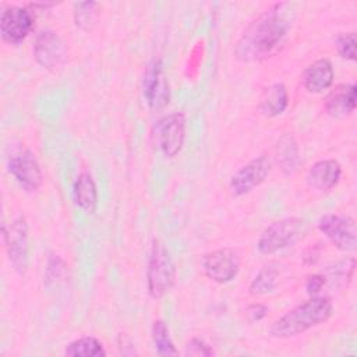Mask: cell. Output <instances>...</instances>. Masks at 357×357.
Segmentation results:
<instances>
[{"mask_svg":"<svg viewBox=\"0 0 357 357\" xmlns=\"http://www.w3.org/2000/svg\"><path fill=\"white\" fill-rule=\"evenodd\" d=\"M286 3H275L245 28L234 46V56L243 63L261 61L271 57L289 32V21L283 14Z\"/></svg>","mask_w":357,"mask_h":357,"instance_id":"cell-1","label":"cell"},{"mask_svg":"<svg viewBox=\"0 0 357 357\" xmlns=\"http://www.w3.org/2000/svg\"><path fill=\"white\" fill-rule=\"evenodd\" d=\"M333 314V304L326 296H310L282 317L275 319L268 333L275 339H290L325 324Z\"/></svg>","mask_w":357,"mask_h":357,"instance_id":"cell-2","label":"cell"},{"mask_svg":"<svg viewBox=\"0 0 357 357\" xmlns=\"http://www.w3.org/2000/svg\"><path fill=\"white\" fill-rule=\"evenodd\" d=\"M177 269L174 261L165 247L156 238L152 240L146 265V290L152 300H160L172 291L176 284Z\"/></svg>","mask_w":357,"mask_h":357,"instance_id":"cell-3","label":"cell"},{"mask_svg":"<svg viewBox=\"0 0 357 357\" xmlns=\"http://www.w3.org/2000/svg\"><path fill=\"white\" fill-rule=\"evenodd\" d=\"M185 116L173 112L160 117L152 128L153 144L165 158L177 156L185 142Z\"/></svg>","mask_w":357,"mask_h":357,"instance_id":"cell-4","label":"cell"},{"mask_svg":"<svg viewBox=\"0 0 357 357\" xmlns=\"http://www.w3.org/2000/svg\"><path fill=\"white\" fill-rule=\"evenodd\" d=\"M303 231V220L289 216L268 225L258 237L257 250L262 255H272L294 244Z\"/></svg>","mask_w":357,"mask_h":357,"instance_id":"cell-5","label":"cell"},{"mask_svg":"<svg viewBox=\"0 0 357 357\" xmlns=\"http://www.w3.org/2000/svg\"><path fill=\"white\" fill-rule=\"evenodd\" d=\"M3 241L10 265L18 275L24 276L29 262V226L24 215L3 227Z\"/></svg>","mask_w":357,"mask_h":357,"instance_id":"cell-6","label":"cell"},{"mask_svg":"<svg viewBox=\"0 0 357 357\" xmlns=\"http://www.w3.org/2000/svg\"><path fill=\"white\" fill-rule=\"evenodd\" d=\"M317 227L337 250L353 252L357 248V227L351 216L325 213L318 219Z\"/></svg>","mask_w":357,"mask_h":357,"instance_id":"cell-7","label":"cell"},{"mask_svg":"<svg viewBox=\"0 0 357 357\" xmlns=\"http://www.w3.org/2000/svg\"><path fill=\"white\" fill-rule=\"evenodd\" d=\"M201 269L209 280L218 284H226L237 278L240 272V257L230 247L216 248L202 255Z\"/></svg>","mask_w":357,"mask_h":357,"instance_id":"cell-8","label":"cell"},{"mask_svg":"<svg viewBox=\"0 0 357 357\" xmlns=\"http://www.w3.org/2000/svg\"><path fill=\"white\" fill-rule=\"evenodd\" d=\"M35 14L28 6H7L0 14V36L8 45H20L33 31Z\"/></svg>","mask_w":357,"mask_h":357,"instance_id":"cell-9","label":"cell"},{"mask_svg":"<svg viewBox=\"0 0 357 357\" xmlns=\"http://www.w3.org/2000/svg\"><path fill=\"white\" fill-rule=\"evenodd\" d=\"M10 174L17 184L26 192H36L43 183V172L35 156L28 148L15 151L7 160Z\"/></svg>","mask_w":357,"mask_h":357,"instance_id":"cell-10","label":"cell"},{"mask_svg":"<svg viewBox=\"0 0 357 357\" xmlns=\"http://www.w3.org/2000/svg\"><path fill=\"white\" fill-rule=\"evenodd\" d=\"M32 53L35 61L45 70L56 71L67 61V45L53 29H42L33 40Z\"/></svg>","mask_w":357,"mask_h":357,"instance_id":"cell-11","label":"cell"},{"mask_svg":"<svg viewBox=\"0 0 357 357\" xmlns=\"http://www.w3.org/2000/svg\"><path fill=\"white\" fill-rule=\"evenodd\" d=\"M142 96L153 112L163 110L170 102V85L160 59L148 63L142 77Z\"/></svg>","mask_w":357,"mask_h":357,"instance_id":"cell-12","label":"cell"},{"mask_svg":"<svg viewBox=\"0 0 357 357\" xmlns=\"http://www.w3.org/2000/svg\"><path fill=\"white\" fill-rule=\"evenodd\" d=\"M272 160L266 155H259L243 165L229 181L233 197H243L258 188L269 176Z\"/></svg>","mask_w":357,"mask_h":357,"instance_id":"cell-13","label":"cell"},{"mask_svg":"<svg viewBox=\"0 0 357 357\" xmlns=\"http://www.w3.org/2000/svg\"><path fill=\"white\" fill-rule=\"evenodd\" d=\"M335 79L333 66L329 59L322 57L317 59L310 63L303 74H301V84L308 93H322L324 91L329 89Z\"/></svg>","mask_w":357,"mask_h":357,"instance_id":"cell-14","label":"cell"},{"mask_svg":"<svg viewBox=\"0 0 357 357\" xmlns=\"http://www.w3.org/2000/svg\"><path fill=\"white\" fill-rule=\"evenodd\" d=\"M357 86L356 84H339L332 88L324 99L325 112L336 119L350 116L356 110Z\"/></svg>","mask_w":357,"mask_h":357,"instance_id":"cell-15","label":"cell"},{"mask_svg":"<svg viewBox=\"0 0 357 357\" xmlns=\"http://www.w3.org/2000/svg\"><path fill=\"white\" fill-rule=\"evenodd\" d=\"M342 177V165L332 158L319 159L307 172V184L317 191H329L337 185Z\"/></svg>","mask_w":357,"mask_h":357,"instance_id":"cell-16","label":"cell"},{"mask_svg":"<svg viewBox=\"0 0 357 357\" xmlns=\"http://www.w3.org/2000/svg\"><path fill=\"white\" fill-rule=\"evenodd\" d=\"M289 100L290 98L286 85L283 82H275L262 91L258 109L265 117L273 119L284 113Z\"/></svg>","mask_w":357,"mask_h":357,"instance_id":"cell-17","label":"cell"},{"mask_svg":"<svg viewBox=\"0 0 357 357\" xmlns=\"http://www.w3.org/2000/svg\"><path fill=\"white\" fill-rule=\"evenodd\" d=\"M275 159L284 176H291L300 165V148L291 132L280 135L275 145Z\"/></svg>","mask_w":357,"mask_h":357,"instance_id":"cell-18","label":"cell"},{"mask_svg":"<svg viewBox=\"0 0 357 357\" xmlns=\"http://www.w3.org/2000/svg\"><path fill=\"white\" fill-rule=\"evenodd\" d=\"M73 197L78 208L86 213H93L98 208V187L88 172H81L73 184Z\"/></svg>","mask_w":357,"mask_h":357,"instance_id":"cell-19","label":"cell"},{"mask_svg":"<svg viewBox=\"0 0 357 357\" xmlns=\"http://www.w3.org/2000/svg\"><path fill=\"white\" fill-rule=\"evenodd\" d=\"M279 278H280L279 265L268 264L262 266L248 286L250 294L265 296V294L273 293L279 286Z\"/></svg>","mask_w":357,"mask_h":357,"instance_id":"cell-20","label":"cell"},{"mask_svg":"<svg viewBox=\"0 0 357 357\" xmlns=\"http://www.w3.org/2000/svg\"><path fill=\"white\" fill-rule=\"evenodd\" d=\"M64 356L70 357H103L106 350L95 336H82L71 340L64 347Z\"/></svg>","mask_w":357,"mask_h":357,"instance_id":"cell-21","label":"cell"},{"mask_svg":"<svg viewBox=\"0 0 357 357\" xmlns=\"http://www.w3.org/2000/svg\"><path fill=\"white\" fill-rule=\"evenodd\" d=\"M151 339L155 351L159 356H177L178 350L170 336L167 324L163 319H155L151 328Z\"/></svg>","mask_w":357,"mask_h":357,"instance_id":"cell-22","label":"cell"},{"mask_svg":"<svg viewBox=\"0 0 357 357\" xmlns=\"http://www.w3.org/2000/svg\"><path fill=\"white\" fill-rule=\"evenodd\" d=\"M98 3L81 1L74 4V24L82 31H91L98 18Z\"/></svg>","mask_w":357,"mask_h":357,"instance_id":"cell-23","label":"cell"},{"mask_svg":"<svg viewBox=\"0 0 357 357\" xmlns=\"http://www.w3.org/2000/svg\"><path fill=\"white\" fill-rule=\"evenodd\" d=\"M356 33L354 32H344L339 33L335 38V47L337 54L347 60V61H356L357 53H356Z\"/></svg>","mask_w":357,"mask_h":357,"instance_id":"cell-24","label":"cell"},{"mask_svg":"<svg viewBox=\"0 0 357 357\" xmlns=\"http://www.w3.org/2000/svg\"><path fill=\"white\" fill-rule=\"evenodd\" d=\"M354 268H356V258L354 257L342 259L337 264H335L332 268H329L331 279H336L337 282H343L347 286L353 279Z\"/></svg>","mask_w":357,"mask_h":357,"instance_id":"cell-25","label":"cell"},{"mask_svg":"<svg viewBox=\"0 0 357 357\" xmlns=\"http://www.w3.org/2000/svg\"><path fill=\"white\" fill-rule=\"evenodd\" d=\"M185 356H195V357H208L213 354L212 347L201 337H192L185 344Z\"/></svg>","mask_w":357,"mask_h":357,"instance_id":"cell-26","label":"cell"},{"mask_svg":"<svg viewBox=\"0 0 357 357\" xmlns=\"http://www.w3.org/2000/svg\"><path fill=\"white\" fill-rule=\"evenodd\" d=\"M328 278L324 273H311L305 278L304 282V289L307 291V294L310 296H318L319 291L324 289V286L326 284Z\"/></svg>","mask_w":357,"mask_h":357,"instance_id":"cell-27","label":"cell"},{"mask_svg":"<svg viewBox=\"0 0 357 357\" xmlns=\"http://www.w3.org/2000/svg\"><path fill=\"white\" fill-rule=\"evenodd\" d=\"M64 271H66V262L59 255L50 257L46 268V280L49 282V280H54L56 278H60Z\"/></svg>","mask_w":357,"mask_h":357,"instance_id":"cell-28","label":"cell"},{"mask_svg":"<svg viewBox=\"0 0 357 357\" xmlns=\"http://www.w3.org/2000/svg\"><path fill=\"white\" fill-rule=\"evenodd\" d=\"M321 252H322V245L319 243H315V244H311V245L305 247L301 252L303 264L307 265V266L315 265L321 258Z\"/></svg>","mask_w":357,"mask_h":357,"instance_id":"cell-29","label":"cell"},{"mask_svg":"<svg viewBox=\"0 0 357 357\" xmlns=\"http://www.w3.org/2000/svg\"><path fill=\"white\" fill-rule=\"evenodd\" d=\"M268 314V307L262 303H251L245 307V317L250 322L262 321Z\"/></svg>","mask_w":357,"mask_h":357,"instance_id":"cell-30","label":"cell"}]
</instances>
